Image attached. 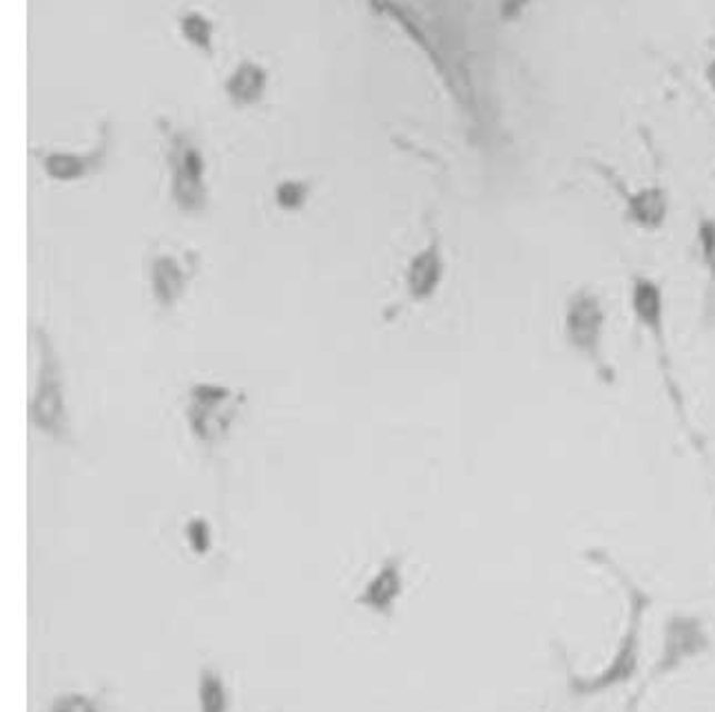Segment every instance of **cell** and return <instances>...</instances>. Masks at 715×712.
I'll return each instance as SVG.
<instances>
[{
  "instance_id": "cell-6",
  "label": "cell",
  "mask_w": 715,
  "mask_h": 712,
  "mask_svg": "<svg viewBox=\"0 0 715 712\" xmlns=\"http://www.w3.org/2000/svg\"><path fill=\"white\" fill-rule=\"evenodd\" d=\"M167 162L172 171V199L182 212L195 215L208 206V186H206V160L190 138V134L163 127Z\"/></svg>"
},
{
  "instance_id": "cell-13",
  "label": "cell",
  "mask_w": 715,
  "mask_h": 712,
  "mask_svg": "<svg viewBox=\"0 0 715 712\" xmlns=\"http://www.w3.org/2000/svg\"><path fill=\"white\" fill-rule=\"evenodd\" d=\"M188 279H190V273L174 255L163 253L154 257L149 268V281H151V295L160 308L165 310L176 308V304L188 288Z\"/></svg>"
},
{
  "instance_id": "cell-19",
  "label": "cell",
  "mask_w": 715,
  "mask_h": 712,
  "mask_svg": "<svg viewBox=\"0 0 715 712\" xmlns=\"http://www.w3.org/2000/svg\"><path fill=\"white\" fill-rule=\"evenodd\" d=\"M49 712H100L96 700L82 693H65L53 700Z\"/></svg>"
},
{
  "instance_id": "cell-5",
  "label": "cell",
  "mask_w": 715,
  "mask_h": 712,
  "mask_svg": "<svg viewBox=\"0 0 715 712\" xmlns=\"http://www.w3.org/2000/svg\"><path fill=\"white\" fill-rule=\"evenodd\" d=\"M714 646V637L709 624L703 615L676 611L665 617L663 635H660V651L647 673V680L638 689V700L645 695L647 686L667 680L689 664L698 662L701 657L709 655ZM636 700V702H638ZM634 702V706H636Z\"/></svg>"
},
{
  "instance_id": "cell-14",
  "label": "cell",
  "mask_w": 715,
  "mask_h": 712,
  "mask_svg": "<svg viewBox=\"0 0 715 712\" xmlns=\"http://www.w3.org/2000/svg\"><path fill=\"white\" fill-rule=\"evenodd\" d=\"M266 85H268L266 67H262L259 62H253V60H242L233 69V73L228 76L224 91L235 107L244 109V107H251L264 98Z\"/></svg>"
},
{
  "instance_id": "cell-4",
  "label": "cell",
  "mask_w": 715,
  "mask_h": 712,
  "mask_svg": "<svg viewBox=\"0 0 715 712\" xmlns=\"http://www.w3.org/2000/svg\"><path fill=\"white\" fill-rule=\"evenodd\" d=\"M562 342L569 353L587 363L605 383L616 378L607 358V308L591 286L574 288L562 306Z\"/></svg>"
},
{
  "instance_id": "cell-15",
  "label": "cell",
  "mask_w": 715,
  "mask_h": 712,
  "mask_svg": "<svg viewBox=\"0 0 715 712\" xmlns=\"http://www.w3.org/2000/svg\"><path fill=\"white\" fill-rule=\"evenodd\" d=\"M197 706L199 712H228V689L222 675L208 666L197 675Z\"/></svg>"
},
{
  "instance_id": "cell-2",
  "label": "cell",
  "mask_w": 715,
  "mask_h": 712,
  "mask_svg": "<svg viewBox=\"0 0 715 712\" xmlns=\"http://www.w3.org/2000/svg\"><path fill=\"white\" fill-rule=\"evenodd\" d=\"M629 313L634 317V324L649 337L656 350V365L663 374L665 389L669 394L674 412L680 416V421L689 427L685 394L676 376L672 348H669V328H667V299L663 286L652 277L636 273L629 277V293H627Z\"/></svg>"
},
{
  "instance_id": "cell-16",
  "label": "cell",
  "mask_w": 715,
  "mask_h": 712,
  "mask_svg": "<svg viewBox=\"0 0 715 712\" xmlns=\"http://www.w3.org/2000/svg\"><path fill=\"white\" fill-rule=\"evenodd\" d=\"M179 33L186 42L204 51L206 56H213V22L195 9L179 13Z\"/></svg>"
},
{
  "instance_id": "cell-11",
  "label": "cell",
  "mask_w": 715,
  "mask_h": 712,
  "mask_svg": "<svg viewBox=\"0 0 715 712\" xmlns=\"http://www.w3.org/2000/svg\"><path fill=\"white\" fill-rule=\"evenodd\" d=\"M403 595V557L399 553L388 555L376 573L365 582L355 604L381 617H392L399 597Z\"/></svg>"
},
{
  "instance_id": "cell-9",
  "label": "cell",
  "mask_w": 715,
  "mask_h": 712,
  "mask_svg": "<svg viewBox=\"0 0 715 712\" xmlns=\"http://www.w3.org/2000/svg\"><path fill=\"white\" fill-rule=\"evenodd\" d=\"M109 122H102L98 142L87 154H62V151H33L40 160V169L53 181H78L105 167L109 156Z\"/></svg>"
},
{
  "instance_id": "cell-17",
  "label": "cell",
  "mask_w": 715,
  "mask_h": 712,
  "mask_svg": "<svg viewBox=\"0 0 715 712\" xmlns=\"http://www.w3.org/2000/svg\"><path fill=\"white\" fill-rule=\"evenodd\" d=\"M311 197V184L302 179H284L275 188V201L282 210L295 212L302 210Z\"/></svg>"
},
{
  "instance_id": "cell-3",
  "label": "cell",
  "mask_w": 715,
  "mask_h": 712,
  "mask_svg": "<svg viewBox=\"0 0 715 712\" xmlns=\"http://www.w3.org/2000/svg\"><path fill=\"white\" fill-rule=\"evenodd\" d=\"M31 339L36 350V383L29 400V423L51 441L69 443L71 421L60 356L42 326L31 328Z\"/></svg>"
},
{
  "instance_id": "cell-1",
  "label": "cell",
  "mask_w": 715,
  "mask_h": 712,
  "mask_svg": "<svg viewBox=\"0 0 715 712\" xmlns=\"http://www.w3.org/2000/svg\"><path fill=\"white\" fill-rule=\"evenodd\" d=\"M594 562L605 566L623 586L627 595V626L618 640L616 653L611 660L596 673H576L571 666L567 669L565 689L574 700H591L603 698L620 686H627L636 680L640 671V655H643V626L645 617L652 611L654 597L625 571L620 568L609 555L603 551L591 553Z\"/></svg>"
},
{
  "instance_id": "cell-8",
  "label": "cell",
  "mask_w": 715,
  "mask_h": 712,
  "mask_svg": "<svg viewBox=\"0 0 715 712\" xmlns=\"http://www.w3.org/2000/svg\"><path fill=\"white\" fill-rule=\"evenodd\" d=\"M594 169L616 188L623 201V215L625 221L631 224L634 228L643 233H658L669 219L672 212V195L665 186L660 184H649V186H638V188H627L620 178L609 167L594 165Z\"/></svg>"
},
{
  "instance_id": "cell-7",
  "label": "cell",
  "mask_w": 715,
  "mask_h": 712,
  "mask_svg": "<svg viewBox=\"0 0 715 712\" xmlns=\"http://www.w3.org/2000/svg\"><path fill=\"white\" fill-rule=\"evenodd\" d=\"M242 403L244 394H235L226 385L204 380L190 385L184 416L195 441L208 447L219 445L237 418Z\"/></svg>"
},
{
  "instance_id": "cell-18",
  "label": "cell",
  "mask_w": 715,
  "mask_h": 712,
  "mask_svg": "<svg viewBox=\"0 0 715 712\" xmlns=\"http://www.w3.org/2000/svg\"><path fill=\"white\" fill-rule=\"evenodd\" d=\"M184 535H186V542L190 546V551L195 555H206L213 546V534H210V525L206 518L202 516H195L186 523L184 527Z\"/></svg>"
},
{
  "instance_id": "cell-21",
  "label": "cell",
  "mask_w": 715,
  "mask_h": 712,
  "mask_svg": "<svg viewBox=\"0 0 715 712\" xmlns=\"http://www.w3.org/2000/svg\"><path fill=\"white\" fill-rule=\"evenodd\" d=\"M705 80H707L709 89L715 93V58H712V60L705 65Z\"/></svg>"
},
{
  "instance_id": "cell-10",
  "label": "cell",
  "mask_w": 715,
  "mask_h": 712,
  "mask_svg": "<svg viewBox=\"0 0 715 712\" xmlns=\"http://www.w3.org/2000/svg\"><path fill=\"white\" fill-rule=\"evenodd\" d=\"M445 277V257H443V244L439 233H432L428 244L417 250L405 268V290L408 297L417 304L430 301Z\"/></svg>"
},
{
  "instance_id": "cell-20",
  "label": "cell",
  "mask_w": 715,
  "mask_h": 712,
  "mask_svg": "<svg viewBox=\"0 0 715 712\" xmlns=\"http://www.w3.org/2000/svg\"><path fill=\"white\" fill-rule=\"evenodd\" d=\"M528 4H530V0H501L499 13L503 20H517L526 11Z\"/></svg>"
},
{
  "instance_id": "cell-12",
  "label": "cell",
  "mask_w": 715,
  "mask_h": 712,
  "mask_svg": "<svg viewBox=\"0 0 715 712\" xmlns=\"http://www.w3.org/2000/svg\"><path fill=\"white\" fill-rule=\"evenodd\" d=\"M696 257L705 275L701 326L705 330L715 328V217L701 215L696 221Z\"/></svg>"
}]
</instances>
